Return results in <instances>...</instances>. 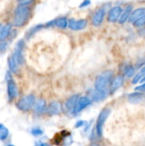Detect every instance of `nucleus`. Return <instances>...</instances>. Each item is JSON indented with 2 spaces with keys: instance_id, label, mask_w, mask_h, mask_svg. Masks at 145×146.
<instances>
[{
  "instance_id": "9",
  "label": "nucleus",
  "mask_w": 145,
  "mask_h": 146,
  "mask_svg": "<svg viewBox=\"0 0 145 146\" xmlns=\"http://www.w3.org/2000/svg\"><path fill=\"white\" fill-rule=\"evenodd\" d=\"M105 14H106V11H105V9L103 8H101V9H97L95 12V14L93 15V16H92V19H91L92 25L95 26V27H99L103 21Z\"/></svg>"
},
{
  "instance_id": "11",
  "label": "nucleus",
  "mask_w": 145,
  "mask_h": 146,
  "mask_svg": "<svg viewBox=\"0 0 145 146\" xmlns=\"http://www.w3.org/2000/svg\"><path fill=\"white\" fill-rule=\"evenodd\" d=\"M122 8L121 6H115L113 7L109 14H108V21L109 22H116L118 21L121 13H122Z\"/></svg>"
},
{
  "instance_id": "1",
  "label": "nucleus",
  "mask_w": 145,
  "mask_h": 146,
  "mask_svg": "<svg viewBox=\"0 0 145 146\" xmlns=\"http://www.w3.org/2000/svg\"><path fill=\"white\" fill-rule=\"evenodd\" d=\"M31 9L28 6L19 5L14 11L13 24L15 27L24 26L29 19Z\"/></svg>"
},
{
  "instance_id": "15",
  "label": "nucleus",
  "mask_w": 145,
  "mask_h": 146,
  "mask_svg": "<svg viewBox=\"0 0 145 146\" xmlns=\"http://www.w3.org/2000/svg\"><path fill=\"white\" fill-rule=\"evenodd\" d=\"M145 15V7H141V8H138L132 11L130 17L128 19V21L131 23H133L136 20L143 17Z\"/></svg>"
},
{
  "instance_id": "30",
  "label": "nucleus",
  "mask_w": 145,
  "mask_h": 146,
  "mask_svg": "<svg viewBox=\"0 0 145 146\" xmlns=\"http://www.w3.org/2000/svg\"><path fill=\"white\" fill-rule=\"evenodd\" d=\"M90 4H91V0H83V2L79 5V8H85V7H87Z\"/></svg>"
},
{
  "instance_id": "16",
  "label": "nucleus",
  "mask_w": 145,
  "mask_h": 146,
  "mask_svg": "<svg viewBox=\"0 0 145 146\" xmlns=\"http://www.w3.org/2000/svg\"><path fill=\"white\" fill-rule=\"evenodd\" d=\"M33 110L36 114H41L43 113L46 109V102L43 98H39L38 100H35V103L32 106Z\"/></svg>"
},
{
  "instance_id": "2",
  "label": "nucleus",
  "mask_w": 145,
  "mask_h": 146,
  "mask_svg": "<svg viewBox=\"0 0 145 146\" xmlns=\"http://www.w3.org/2000/svg\"><path fill=\"white\" fill-rule=\"evenodd\" d=\"M114 78V72L111 70H106L99 74L95 81V89L99 92H107L109 88L110 83Z\"/></svg>"
},
{
  "instance_id": "28",
  "label": "nucleus",
  "mask_w": 145,
  "mask_h": 146,
  "mask_svg": "<svg viewBox=\"0 0 145 146\" xmlns=\"http://www.w3.org/2000/svg\"><path fill=\"white\" fill-rule=\"evenodd\" d=\"M32 133L34 136H39V135H42L43 134V131L40 128H33L32 130Z\"/></svg>"
},
{
  "instance_id": "10",
  "label": "nucleus",
  "mask_w": 145,
  "mask_h": 146,
  "mask_svg": "<svg viewBox=\"0 0 145 146\" xmlns=\"http://www.w3.org/2000/svg\"><path fill=\"white\" fill-rule=\"evenodd\" d=\"M124 84V76L123 75H117L113 78L110 86H109V92L114 93L117 90H119Z\"/></svg>"
},
{
  "instance_id": "25",
  "label": "nucleus",
  "mask_w": 145,
  "mask_h": 146,
  "mask_svg": "<svg viewBox=\"0 0 145 146\" xmlns=\"http://www.w3.org/2000/svg\"><path fill=\"white\" fill-rule=\"evenodd\" d=\"M133 26L135 27H144L145 26V15L144 16H143V17H141V18H139V19H138V20H136L133 23Z\"/></svg>"
},
{
  "instance_id": "22",
  "label": "nucleus",
  "mask_w": 145,
  "mask_h": 146,
  "mask_svg": "<svg viewBox=\"0 0 145 146\" xmlns=\"http://www.w3.org/2000/svg\"><path fill=\"white\" fill-rule=\"evenodd\" d=\"M124 75L128 77V78H131V77H133L135 75V68L134 66L132 65H127L124 68Z\"/></svg>"
},
{
  "instance_id": "5",
  "label": "nucleus",
  "mask_w": 145,
  "mask_h": 146,
  "mask_svg": "<svg viewBox=\"0 0 145 146\" xmlns=\"http://www.w3.org/2000/svg\"><path fill=\"white\" fill-rule=\"evenodd\" d=\"M91 104V100L88 98V97H81L79 98L73 110V114L76 115L78 113H79L80 111H82L84 109H85L87 106H89Z\"/></svg>"
},
{
  "instance_id": "37",
  "label": "nucleus",
  "mask_w": 145,
  "mask_h": 146,
  "mask_svg": "<svg viewBox=\"0 0 145 146\" xmlns=\"http://www.w3.org/2000/svg\"><path fill=\"white\" fill-rule=\"evenodd\" d=\"M91 146H100V145H92Z\"/></svg>"
},
{
  "instance_id": "31",
  "label": "nucleus",
  "mask_w": 145,
  "mask_h": 146,
  "mask_svg": "<svg viewBox=\"0 0 145 146\" xmlns=\"http://www.w3.org/2000/svg\"><path fill=\"white\" fill-rule=\"evenodd\" d=\"M85 121H77L76 122V124H75V127L76 128H79V127H83L84 125H85Z\"/></svg>"
},
{
  "instance_id": "8",
  "label": "nucleus",
  "mask_w": 145,
  "mask_h": 146,
  "mask_svg": "<svg viewBox=\"0 0 145 146\" xmlns=\"http://www.w3.org/2000/svg\"><path fill=\"white\" fill-rule=\"evenodd\" d=\"M7 92H8V97H9V101H12L13 99H15L18 94L16 84L10 77L7 81Z\"/></svg>"
},
{
  "instance_id": "14",
  "label": "nucleus",
  "mask_w": 145,
  "mask_h": 146,
  "mask_svg": "<svg viewBox=\"0 0 145 146\" xmlns=\"http://www.w3.org/2000/svg\"><path fill=\"white\" fill-rule=\"evenodd\" d=\"M79 95H73L72 97H70L65 103V105H64V110L67 112V113H72L73 112V110L79 99Z\"/></svg>"
},
{
  "instance_id": "34",
  "label": "nucleus",
  "mask_w": 145,
  "mask_h": 146,
  "mask_svg": "<svg viewBox=\"0 0 145 146\" xmlns=\"http://www.w3.org/2000/svg\"><path fill=\"white\" fill-rule=\"evenodd\" d=\"M37 146H48V145L45 144V143H40V144H38Z\"/></svg>"
},
{
  "instance_id": "12",
  "label": "nucleus",
  "mask_w": 145,
  "mask_h": 146,
  "mask_svg": "<svg viewBox=\"0 0 145 146\" xmlns=\"http://www.w3.org/2000/svg\"><path fill=\"white\" fill-rule=\"evenodd\" d=\"M62 110V106L60 102L58 101H53L51 102L49 106H47V113L50 115H59Z\"/></svg>"
},
{
  "instance_id": "23",
  "label": "nucleus",
  "mask_w": 145,
  "mask_h": 146,
  "mask_svg": "<svg viewBox=\"0 0 145 146\" xmlns=\"http://www.w3.org/2000/svg\"><path fill=\"white\" fill-rule=\"evenodd\" d=\"M9 136V130L8 128L3 125L0 124V140H5Z\"/></svg>"
},
{
  "instance_id": "13",
  "label": "nucleus",
  "mask_w": 145,
  "mask_h": 146,
  "mask_svg": "<svg viewBox=\"0 0 145 146\" xmlns=\"http://www.w3.org/2000/svg\"><path fill=\"white\" fill-rule=\"evenodd\" d=\"M44 27H57L59 28H66L68 27V19L66 17H60L47 22L44 24Z\"/></svg>"
},
{
  "instance_id": "19",
  "label": "nucleus",
  "mask_w": 145,
  "mask_h": 146,
  "mask_svg": "<svg viewBox=\"0 0 145 146\" xmlns=\"http://www.w3.org/2000/svg\"><path fill=\"white\" fill-rule=\"evenodd\" d=\"M128 101L131 104H138L139 102H141L144 98V95L142 92H135L132 93H130L128 95Z\"/></svg>"
},
{
  "instance_id": "21",
  "label": "nucleus",
  "mask_w": 145,
  "mask_h": 146,
  "mask_svg": "<svg viewBox=\"0 0 145 146\" xmlns=\"http://www.w3.org/2000/svg\"><path fill=\"white\" fill-rule=\"evenodd\" d=\"M8 64H9V70L12 73H16L17 72V70H18V64H17V62H15V58L13 56L9 57V59H8Z\"/></svg>"
},
{
  "instance_id": "24",
  "label": "nucleus",
  "mask_w": 145,
  "mask_h": 146,
  "mask_svg": "<svg viewBox=\"0 0 145 146\" xmlns=\"http://www.w3.org/2000/svg\"><path fill=\"white\" fill-rule=\"evenodd\" d=\"M43 27H44V25L43 24H39V25H37L33 27H32L27 33H26V38H30L31 36H32L33 34H35V33H37L38 31H39L40 29H42Z\"/></svg>"
},
{
  "instance_id": "33",
  "label": "nucleus",
  "mask_w": 145,
  "mask_h": 146,
  "mask_svg": "<svg viewBox=\"0 0 145 146\" xmlns=\"http://www.w3.org/2000/svg\"><path fill=\"white\" fill-rule=\"evenodd\" d=\"M141 29L138 31V33H139V35L140 36H142V37H145V27H140Z\"/></svg>"
},
{
  "instance_id": "35",
  "label": "nucleus",
  "mask_w": 145,
  "mask_h": 146,
  "mask_svg": "<svg viewBox=\"0 0 145 146\" xmlns=\"http://www.w3.org/2000/svg\"><path fill=\"white\" fill-rule=\"evenodd\" d=\"M140 82H141V83H143V82H145V74H144V75L143 76V78H142V80H140Z\"/></svg>"
},
{
  "instance_id": "32",
  "label": "nucleus",
  "mask_w": 145,
  "mask_h": 146,
  "mask_svg": "<svg viewBox=\"0 0 145 146\" xmlns=\"http://www.w3.org/2000/svg\"><path fill=\"white\" fill-rule=\"evenodd\" d=\"M6 47H7V44L6 43H1L0 44V52H3L5 50H6Z\"/></svg>"
},
{
  "instance_id": "7",
  "label": "nucleus",
  "mask_w": 145,
  "mask_h": 146,
  "mask_svg": "<svg viewBox=\"0 0 145 146\" xmlns=\"http://www.w3.org/2000/svg\"><path fill=\"white\" fill-rule=\"evenodd\" d=\"M23 49H24V41L20 40L14 50V55L13 57L15 58V62H17L18 65L22 64L24 62V57H23Z\"/></svg>"
},
{
  "instance_id": "26",
  "label": "nucleus",
  "mask_w": 145,
  "mask_h": 146,
  "mask_svg": "<svg viewBox=\"0 0 145 146\" xmlns=\"http://www.w3.org/2000/svg\"><path fill=\"white\" fill-rule=\"evenodd\" d=\"M144 74L145 73H143L142 71H140L139 73H138L137 74H135V75L133 76V79H132V84H137V83L140 82V80H142V78H143V76L144 75Z\"/></svg>"
},
{
  "instance_id": "38",
  "label": "nucleus",
  "mask_w": 145,
  "mask_h": 146,
  "mask_svg": "<svg viewBox=\"0 0 145 146\" xmlns=\"http://www.w3.org/2000/svg\"><path fill=\"white\" fill-rule=\"evenodd\" d=\"M8 146H15V145H8Z\"/></svg>"
},
{
  "instance_id": "17",
  "label": "nucleus",
  "mask_w": 145,
  "mask_h": 146,
  "mask_svg": "<svg viewBox=\"0 0 145 146\" xmlns=\"http://www.w3.org/2000/svg\"><path fill=\"white\" fill-rule=\"evenodd\" d=\"M90 96L88 97L91 101H100V100H103V98H106L107 96V92H99L97 90H93V91H91L89 92Z\"/></svg>"
},
{
  "instance_id": "36",
  "label": "nucleus",
  "mask_w": 145,
  "mask_h": 146,
  "mask_svg": "<svg viewBox=\"0 0 145 146\" xmlns=\"http://www.w3.org/2000/svg\"><path fill=\"white\" fill-rule=\"evenodd\" d=\"M2 27H3V25H2V24H0V31H1V28H2Z\"/></svg>"
},
{
  "instance_id": "3",
  "label": "nucleus",
  "mask_w": 145,
  "mask_h": 146,
  "mask_svg": "<svg viewBox=\"0 0 145 146\" xmlns=\"http://www.w3.org/2000/svg\"><path fill=\"white\" fill-rule=\"evenodd\" d=\"M109 115H110V110L108 108L103 109L100 112L98 118L97 120V124H96V131H97V134L98 137H102L104 123L106 120L108 119V117L109 116Z\"/></svg>"
},
{
  "instance_id": "4",
  "label": "nucleus",
  "mask_w": 145,
  "mask_h": 146,
  "mask_svg": "<svg viewBox=\"0 0 145 146\" xmlns=\"http://www.w3.org/2000/svg\"><path fill=\"white\" fill-rule=\"evenodd\" d=\"M35 103V96L32 94L26 95L20 99L16 104L17 108L22 111H28L31 110Z\"/></svg>"
},
{
  "instance_id": "29",
  "label": "nucleus",
  "mask_w": 145,
  "mask_h": 146,
  "mask_svg": "<svg viewBox=\"0 0 145 146\" xmlns=\"http://www.w3.org/2000/svg\"><path fill=\"white\" fill-rule=\"evenodd\" d=\"M35 0H19L20 5H25V6H28L31 3H32Z\"/></svg>"
},
{
  "instance_id": "27",
  "label": "nucleus",
  "mask_w": 145,
  "mask_h": 146,
  "mask_svg": "<svg viewBox=\"0 0 145 146\" xmlns=\"http://www.w3.org/2000/svg\"><path fill=\"white\" fill-rule=\"evenodd\" d=\"M135 91H136V92H142V93L145 92V82H143L140 86H137V87L135 88Z\"/></svg>"
},
{
  "instance_id": "6",
  "label": "nucleus",
  "mask_w": 145,
  "mask_h": 146,
  "mask_svg": "<svg viewBox=\"0 0 145 146\" xmlns=\"http://www.w3.org/2000/svg\"><path fill=\"white\" fill-rule=\"evenodd\" d=\"M87 26V21L86 20H74V19H69L68 20V27L69 29L73 31H79L85 28Z\"/></svg>"
},
{
  "instance_id": "18",
  "label": "nucleus",
  "mask_w": 145,
  "mask_h": 146,
  "mask_svg": "<svg viewBox=\"0 0 145 146\" xmlns=\"http://www.w3.org/2000/svg\"><path fill=\"white\" fill-rule=\"evenodd\" d=\"M132 11V7L131 5L127 6L124 10H122V13H121V15L119 20H118V22H119L120 24H124V23H126V22L128 21V19H129V17H130V15H131Z\"/></svg>"
},
{
  "instance_id": "20",
  "label": "nucleus",
  "mask_w": 145,
  "mask_h": 146,
  "mask_svg": "<svg viewBox=\"0 0 145 146\" xmlns=\"http://www.w3.org/2000/svg\"><path fill=\"white\" fill-rule=\"evenodd\" d=\"M11 29H12V26L10 24H6L5 26L2 27L0 31V42H3L8 38V36L10 34Z\"/></svg>"
}]
</instances>
